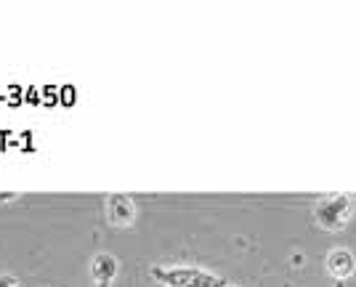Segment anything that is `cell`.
<instances>
[{
	"label": "cell",
	"mask_w": 356,
	"mask_h": 287,
	"mask_svg": "<svg viewBox=\"0 0 356 287\" xmlns=\"http://www.w3.org/2000/svg\"><path fill=\"white\" fill-rule=\"evenodd\" d=\"M96 287H109V282H99Z\"/></svg>",
	"instance_id": "obj_7"
},
{
	"label": "cell",
	"mask_w": 356,
	"mask_h": 287,
	"mask_svg": "<svg viewBox=\"0 0 356 287\" xmlns=\"http://www.w3.org/2000/svg\"><path fill=\"white\" fill-rule=\"evenodd\" d=\"M335 287H346V285H343V282H338V285H335Z\"/></svg>",
	"instance_id": "obj_8"
},
{
	"label": "cell",
	"mask_w": 356,
	"mask_h": 287,
	"mask_svg": "<svg viewBox=\"0 0 356 287\" xmlns=\"http://www.w3.org/2000/svg\"><path fill=\"white\" fill-rule=\"evenodd\" d=\"M109 218L115 221V224H131L136 215V205L131 197L125 195H112L109 197Z\"/></svg>",
	"instance_id": "obj_4"
},
{
	"label": "cell",
	"mask_w": 356,
	"mask_h": 287,
	"mask_svg": "<svg viewBox=\"0 0 356 287\" xmlns=\"http://www.w3.org/2000/svg\"><path fill=\"white\" fill-rule=\"evenodd\" d=\"M149 274L168 287H226V279L200 266H154Z\"/></svg>",
	"instance_id": "obj_1"
},
{
	"label": "cell",
	"mask_w": 356,
	"mask_h": 287,
	"mask_svg": "<svg viewBox=\"0 0 356 287\" xmlns=\"http://www.w3.org/2000/svg\"><path fill=\"white\" fill-rule=\"evenodd\" d=\"M115 274H118V261L112 256L102 253V256L93 258V277H96L99 282H112Z\"/></svg>",
	"instance_id": "obj_5"
},
{
	"label": "cell",
	"mask_w": 356,
	"mask_h": 287,
	"mask_svg": "<svg viewBox=\"0 0 356 287\" xmlns=\"http://www.w3.org/2000/svg\"><path fill=\"white\" fill-rule=\"evenodd\" d=\"M327 272L332 274L338 282L343 279H348L351 274L356 272V258L351 250H346V247H338V250H330V256H327Z\"/></svg>",
	"instance_id": "obj_3"
},
{
	"label": "cell",
	"mask_w": 356,
	"mask_h": 287,
	"mask_svg": "<svg viewBox=\"0 0 356 287\" xmlns=\"http://www.w3.org/2000/svg\"><path fill=\"white\" fill-rule=\"evenodd\" d=\"M0 287H19L14 277H0Z\"/></svg>",
	"instance_id": "obj_6"
},
{
	"label": "cell",
	"mask_w": 356,
	"mask_h": 287,
	"mask_svg": "<svg viewBox=\"0 0 356 287\" xmlns=\"http://www.w3.org/2000/svg\"><path fill=\"white\" fill-rule=\"evenodd\" d=\"M226 287H237V285H226Z\"/></svg>",
	"instance_id": "obj_9"
},
{
	"label": "cell",
	"mask_w": 356,
	"mask_h": 287,
	"mask_svg": "<svg viewBox=\"0 0 356 287\" xmlns=\"http://www.w3.org/2000/svg\"><path fill=\"white\" fill-rule=\"evenodd\" d=\"M354 197L351 195H330L322 197L314 208V215H316V224L327 231H335V229H343L348 224V218L354 215Z\"/></svg>",
	"instance_id": "obj_2"
}]
</instances>
